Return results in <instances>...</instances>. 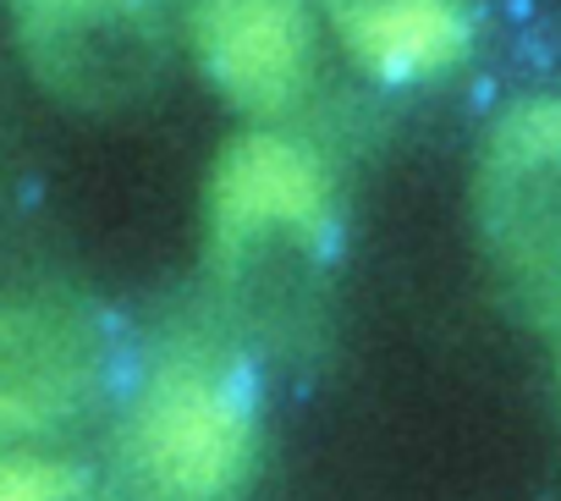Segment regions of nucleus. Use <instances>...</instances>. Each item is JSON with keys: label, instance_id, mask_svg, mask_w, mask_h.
Instances as JSON below:
<instances>
[{"label": "nucleus", "instance_id": "obj_1", "mask_svg": "<svg viewBox=\"0 0 561 501\" xmlns=\"http://www.w3.org/2000/svg\"><path fill=\"white\" fill-rule=\"evenodd\" d=\"M331 171L287 133H248L209 171V276L237 331L298 342L331 271Z\"/></svg>", "mask_w": 561, "mask_h": 501}, {"label": "nucleus", "instance_id": "obj_2", "mask_svg": "<svg viewBox=\"0 0 561 501\" xmlns=\"http://www.w3.org/2000/svg\"><path fill=\"white\" fill-rule=\"evenodd\" d=\"M259 457V386L226 331H176L116 430V501H237Z\"/></svg>", "mask_w": 561, "mask_h": 501}, {"label": "nucleus", "instance_id": "obj_3", "mask_svg": "<svg viewBox=\"0 0 561 501\" xmlns=\"http://www.w3.org/2000/svg\"><path fill=\"white\" fill-rule=\"evenodd\" d=\"M473 215L506 282L528 298H561V100H517L490 127Z\"/></svg>", "mask_w": 561, "mask_h": 501}, {"label": "nucleus", "instance_id": "obj_4", "mask_svg": "<svg viewBox=\"0 0 561 501\" xmlns=\"http://www.w3.org/2000/svg\"><path fill=\"white\" fill-rule=\"evenodd\" d=\"M23 45L56 94L122 105L160 72L154 0H12Z\"/></svg>", "mask_w": 561, "mask_h": 501}, {"label": "nucleus", "instance_id": "obj_5", "mask_svg": "<svg viewBox=\"0 0 561 501\" xmlns=\"http://www.w3.org/2000/svg\"><path fill=\"white\" fill-rule=\"evenodd\" d=\"M187 39L237 111L280 116L314 78V0H193Z\"/></svg>", "mask_w": 561, "mask_h": 501}, {"label": "nucleus", "instance_id": "obj_6", "mask_svg": "<svg viewBox=\"0 0 561 501\" xmlns=\"http://www.w3.org/2000/svg\"><path fill=\"white\" fill-rule=\"evenodd\" d=\"M100 380L89 326L39 304H0V435L67 424Z\"/></svg>", "mask_w": 561, "mask_h": 501}, {"label": "nucleus", "instance_id": "obj_7", "mask_svg": "<svg viewBox=\"0 0 561 501\" xmlns=\"http://www.w3.org/2000/svg\"><path fill=\"white\" fill-rule=\"evenodd\" d=\"M347 56L391 83L446 72L468 50V0H320Z\"/></svg>", "mask_w": 561, "mask_h": 501}, {"label": "nucleus", "instance_id": "obj_8", "mask_svg": "<svg viewBox=\"0 0 561 501\" xmlns=\"http://www.w3.org/2000/svg\"><path fill=\"white\" fill-rule=\"evenodd\" d=\"M0 501H116V496H105L100 479L72 457L0 446Z\"/></svg>", "mask_w": 561, "mask_h": 501}]
</instances>
